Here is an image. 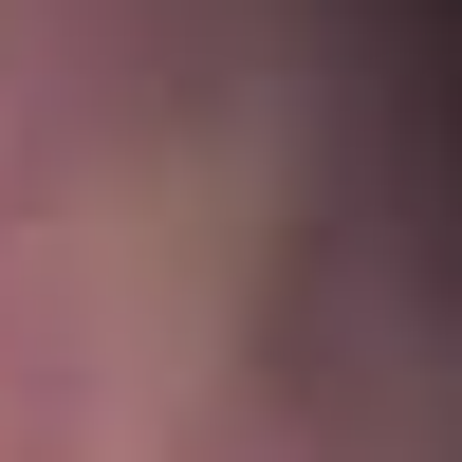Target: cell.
I'll use <instances>...</instances> for the list:
<instances>
[{
    "instance_id": "1",
    "label": "cell",
    "mask_w": 462,
    "mask_h": 462,
    "mask_svg": "<svg viewBox=\"0 0 462 462\" xmlns=\"http://www.w3.org/2000/svg\"><path fill=\"white\" fill-rule=\"evenodd\" d=\"M111 444V333L56 241H0V462H93Z\"/></svg>"
},
{
    "instance_id": "2",
    "label": "cell",
    "mask_w": 462,
    "mask_h": 462,
    "mask_svg": "<svg viewBox=\"0 0 462 462\" xmlns=\"http://www.w3.org/2000/svg\"><path fill=\"white\" fill-rule=\"evenodd\" d=\"M56 204H74V130L0 74V241H56Z\"/></svg>"
},
{
    "instance_id": "3",
    "label": "cell",
    "mask_w": 462,
    "mask_h": 462,
    "mask_svg": "<svg viewBox=\"0 0 462 462\" xmlns=\"http://www.w3.org/2000/svg\"><path fill=\"white\" fill-rule=\"evenodd\" d=\"M148 462H296V426H278V407H204V426H167Z\"/></svg>"
}]
</instances>
